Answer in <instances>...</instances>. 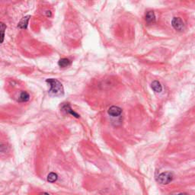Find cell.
Listing matches in <instances>:
<instances>
[{"label":"cell","instance_id":"obj_13","mask_svg":"<svg viewBox=\"0 0 195 195\" xmlns=\"http://www.w3.org/2000/svg\"><path fill=\"white\" fill-rule=\"evenodd\" d=\"M46 14H47V15L48 16V17H50L51 16V12L50 11H47V12H46Z\"/></svg>","mask_w":195,"mask_h":195},{"label":"cell","instance_id":"obj_10","mask_svg":"<svg viewBox=\"0 0 195 195\" xmlns=\"http://www.w3.org/2000/svg\"><path fill=\"white\" fill-rule=\"evenodd\" d=\"M30 99V95L27 91H21L20 94V96L18 98V102H26Z\"/></svg>","mask_w":195,"mask_h":195},{"label":"cell","instance_id":"obj_5","mask_svg":"<svg viewBox=\"0 0 195 195\" xmlns=\"http://www.w3.org/2000/svg\"><path fill=\"white\" fill-rule=\"evenodd\" d=\"M62 110L65 111L66 114H71V115L74 116L75 118H79V114H78L77 113L75 112V111H74L71 108V107H70V105H69V104H64V105H63V107H62Z\"/></svg>","mask_w":195,"mask_h":195},{"label":"cell","instance_id":"obj_11","mask_svg":"<svg viewBox=\"0 0 195 195\" xmlns=\"http://www.w3.org/2000/svg\"><path fill=\"white\" fill-rule=\"evenodd\" d=\"M57 178H58V176L54 172L50 173L47 176V181L50 183H53L55 182V181H56Z\"/></svg>","mask_w":195,"mask_h":195},{"label":"cell","instance_id":"obj_4","mask_svg":"<svg viewBox=\"0 0 195 195\" xmlns=\"http://www.w3.org/2000/svg\"><path fill=\"white\" fill-rule=\"evenodd\" d=\"M107 113H108L110 116L113 117V118H116V117L120 116L121 114L122 109L121 107H118V106H111L108 109Z\"/></svg>","mask_w":195,"mask_h":195},{"label":"cell","instance_id":"obj_15","mask_svg":"<svg viewBox=\"0 0 195 195\" xmlns=\"http://www.w3.org/2000/svg\"><path fill=\"white\" fill-rule=\"evenodd\" d=\"M40 195H50V194H47V193H42V194H41Z\"/></svg>","mask_w":195,"mask_h":195},{"label":"cell","instance_id":"obj_8","mask_svg":"<svg viewBox=\"0 0 195 195\" xmlns=\"http://www.w3.org/2000/svg\"><path fill=\"white\" fill-rule=\"evenodd\" d=\"M30 19V16H26V17H24L21 20V21L19 22V24L18 25V27L21 29H26L27 27H28V21Z\"/></svg>","mask_w":195,"mask_h":195},{"label":"cell","instance_id":"obj_2","mask_svg":"<svg viewBox=\"0 0 195 195\" xmlns=\"http://www.w3.org/2000/svg\"><path fill=\"white\" fill-rule=\"evenodd\" d=\"M173 178H174V175L172 173L170 172H165L158 175L157 176L156 180L161 185H168L172 181Z\"/></svg>","mask_w":195,"mask_h":195},{"label":"cell","instance_id":"obj_9","mask_svg":"<svg viewBox=\"0 0 195 195\" xmlns=\"http://www.w3.org/2000/svg\"><path fill=\"white\" fill-rule=\"evenodd\" d=\"M58 65L61 68H66L71 65V61L67 58H62L59 60Z\"/></svg>","mask_w":195,"mask_h":195},{"label":"cell","instance_id":"obj_14","mask_svg":"<svg viewBox=\"0 0 195 195\" xmlns=\"http://www.w3.org/2000/svg\"><path fill=\"white\" fill-rule=\"evenodd\" d=\"M175 195H188V194H186V193H178V194H175Z\"/></svg>","mask_w":195,"mask_h":195},{"label":"cell","instance_id":"obj_6","mask_svg":"<svg viewBox=\"0 0 195 195\" xmlns=\"http://www.w3.org/2000/svg\"><path fill=\"white\" fill-rule=\"evenodd\" d=\"M146 21L148 24H153L156 21V15H155L154 12L153 11H149L146 14Z\"/></svg>","mask_w":195,"mask_h":195},{"label":"cell","instance_id":"obj_3","mask_svg":"<svg viewBox=\"0 0 195 195\" xmlns=\"http://www.w3.org/2000/svg\"><path fill=\"white\" fill-rule=\"evenodd\" d=\"M172 25L175 30L177 31H183L185 30V23L179 17H175L172 21Z\"/></svg>","mask_w":195,"mask_h":195},{"label":"cell","instance_id":"obj_7","mask_svg":"<svg viewBox=\"0 0 195 195\" xmlns=\"http://www.w3.org/2000/svg\"><path fill=\"white\" fill-rule=\"evenodd\" d=\"M151 87L153 91H154L155 92H157V93H160V92L162 91V85H161V83H160L159 82L156 81V80H155V81H153V83H152Z\"/></svg>","mask_w":195,"mask_h":195},{"label":"cell","instance_id":"obj_1","mask_svg":"<svg viewBox=\"0 0 195 195\" xmlns=\"http://www.w3.org/2000/svg\"><path fill=\"white\" fill-rule=\"evenodd\" d=\"M47 83L50 85V89L49 92L50 95H55V96H59V95H64V90L63 85L60 82H59L57 79H48L46 80Z\"/></svg>","mask_w":195,"mask_h":195},{"label":"cell","instance_id":"obj_12","mask_svg":"<svg viewBox=\"0 0 195 195\" xmlns=\"http://www.w3.org/2000/svg\"><path fill=\"white\" fill-rule=\"evenodd\" d=\"M5 29H6V26L4 25V23L1 22V32H2V41H1V42H2V43H3V41H4Z\"/></svg>","mask_w":195,"mask_h":195}]
</instances>
